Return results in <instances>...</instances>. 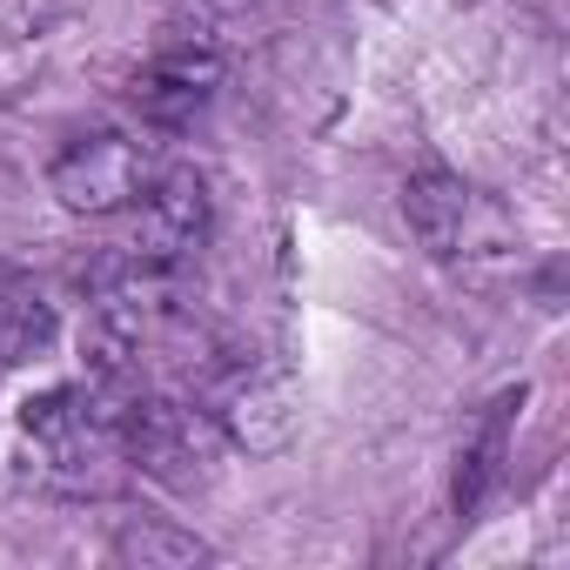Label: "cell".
Instances as JSON below:
<instances>
[{
	"mask_svg": "<svg viewBox=\"0 0 570 570\" xmlns=\"http://www.w3.org/2000/svg\"><path fill=\"white\" fill-rule=\"evenodd\" d=\"M403 215H410L416 242L436 262H450V268H476L483 255H503L510 248L503 208L483 188H470L463 175H443V168H430V175H416L403 188Z\"/></svg>",
	"mask_w": 570,
	"mask_h": 570,
	"instance_id": "cell-5",
	"label": "cell"
},
{
	"mask_svg": "<svg viewBox=\"0 0 570 570\" xmlns=\"http://www.w3.org/2000/svg\"><path fill=\"white\" fill-rule=\"evenodd\" d=\"M115 557H135V563H195V557H208L195 537H181V530H161V523H148V530H128V537H115Z\"/></svg>",
	"mask_w": 570,
	"mask_h": 570,
	"instance_id": "cell-8",
	"label": "cell"
},
{
	"mask_svg": "<svg viewBox=\"0 0 570 570\" xmlns=\"http://www.w3.org/2000/svg\"><path fill=\"white\" fill-rule=\"evenodd\" d=\"M21 450H28V470L48 490H61V497H115L135 476L128 436H121V390H108V383L41 390L21 410Z\"/></svg>",
	"mask_w": 570,
	"mask_h": 570,
	"instance_id": "cell-1",
	"label": "cell"
},
{
	"mask_svg": "<svg viewBox=\"0 0 570 570\" xmlns=\"http://www.w3.org/2000/svg\"><path fill=\"white\" fill-rule=\"evenodd\" d=\"M215 88H222V48L208 35H168L135 75V108L148 128H181L208 108Z\"/></svg>",
	"mask_w": 570,
	"mask_h": 570,
	"instance_id": "cell-6",
	"label": "cell"
},
{
	"mask_svg": "<svg viewBox=\"0 0 570 570\" xmlns=\"http://www.w3.org/2000/svg\"><path fill=\"white\" fill-rule=\"evenodd\" d=\"M161 148L135 128H95V135H75L55 161H48V188L61 208L75 215H121L155 175H161Z\"/></svg>",
	"mask_w": 570,
	"mask_h": 570,
	"instance_id": "cell-3",
	"label": "cell"
},
{
	"mask_svg": "<svg viewBox=\"0 0 570 570\" xmlns=\"http://www.w3.org/2000/svg\"><path fill=\"white\" fill-rule=\"evenodd\" d=\"M121 436H128L135 476H155V483H168V490H202V483L215 476L222 430H215V416H202V410L181 403V396L128 390V396H121Z\"/></svg>",
	"mask_w": 570,
	"mask_h": 570,
	"instance_id": "cell-4",
	"label": "cell"
},
{
	"mask_svg": "<svg viewBox=\"0 0 570 570\" xmlns=\"http://www.w3.org/2000/svg\"><path fill=\"white\" fill-rule=\"evenodd\" d=\"M108 222H115V235L101 242L95 262H108V268H168L175 275L188 262V248L202 242V228H208V188L188 168H161Z\"/></svg>",
	"mask_w": 570,
	"mask_h": 570,
	"instance_id": "cell-2",
	"label": "cell"
},
{
	"mask_svg": "<svg viewBox=\"0 0 570 570\" xmlns=\"http://www.w3.org/2000/svg\"><path fill=\"white\" fill-rule=\"evenodd\" d=\"M48 336H55V309L41 303V289L28 275H14L8 262H0V370L41 356Z\"/></svg>",
	"mask_w": 570,
	"mask_h": 570,
	"instance_id": "cell-7",
	"label": "cell"
}]
</instances>
